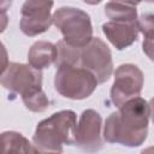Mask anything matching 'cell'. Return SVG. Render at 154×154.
<instances>
[{"mask_svg": "<svg viewBox=\"0 0 154 154\" xmlns=\"http://www.w3.org/2000/svg\"><path fill=\"white\" fill-rule=\"evenodd\" d=\"M150 114L152 106L147 100L138 96L126 101L106 119L103 138L126 147L141 146L148 135Z\"/></svg>", "mask_w": 154, "mask_h": 154, "instance_id": "obj_1", "label": "cell"}, {"mask_svg": "<svg viewBox=\"0 0 154 154\" xmlns=\"http://www.w3.org/2000/svg\"><path fill=\"white\" fill-rule=\"evenodd\" d=\"M73 111L65 109L53 113L36 126L32 142L42 154H60L64 144H75L76 122Z\"/></svg>", "mask_w": 154, "mask_h": 154, "instance_id": "obj_2", "label": "cell"}, {"mask_svg": "<svg viewBox=\"0 0 154 154\" xmlns=\"http://www.w3.org/2000/svg\"><path fill=\"white\" fill-rule=\"evenodd\" d=\"M53 24L63 34V41L75 48H83L93 38V26L87 12L76 7H60L52 16Z\"/></svg>", "mask_w": 154, "mask_h": 154, "instance_id": "obj_3", "label": "cell"}, {"mask_svg": "<svg viewBox=\"0 0 154 154\" xmlns=\"http://www.w3.org/2000/svg\"><path fill=\"white\" fill-rule=\"evenodd\" d=\"M54 87L64 97L82 100L94 93L97 87V81L85 69L64 64L57 66Z\"/></svg>", "mask_w": 154, "mask_h": 154, "instance_id": "obj_4", "label": "cell"}, {"mask_svg": "<svg viewBox=\"0 0 154 154\" xmlns=\"http://www.w3.org/2000/svg\"><path fill=\"white\" fill-rule=\"evenodd\" d=\"M0 84L10 91L19 94L23 102L43 91L42 72L26 64L10 63L6 71L0 76Z\"/></svg>", "mask_w": 154, "mask_h": 154, "instance_id": "obj_5", "label": "cell"}, {"mask_svg": "<svg viewBox=\"0 0 154 154\" xmlns=\"http://www.w3.org/2000/svg\"><path fill=\"white\" fill-rule=\"evenodd\" d=\"M79 65L89 71L97 83L107 82L113 72L112 54L108 46L100 37H93L87 46L81 48Z\"/></svg>", "mask_w": 154, "mask_h": 154, "instance_id": "obj_6", "label": "cell"}, {"mask_svg": "<svg viewBox=\"0 0 154 154\" xmlns=\"http://www.w3.org/2000/svg\"><path fill=\"white\" fill-rule=\"evenodd\" d=\"M144 77L138 66L123 64L114 72V82L111 88V100L119 108L126 101L138 97Z\"/></svg>", "mask_w": 154, "mask_h": 154, "instance_id": "obj_7", "label": "cell"}, {"mask_svg": "<svg viewBox=\"0 0 154 154\" xmlns=\"http://www.w3.org/2000/svg\"><path fill=\"white\" fill-rule=\"evenodd\" d=\"M101 116L94 109H85L76 126V142L83 152L95 153L99 152L103 146L101 136Z\"/></svg>", "mask_w": 154, "mask_h": 154, "instance_id": "obj_8", "label": "cell"}, {"mask_svg": "<svg viewBox=\"0 0 154 154\" xmlns=\"http://www.w3.org/2000/svg\"><path fill=\"white\" fill-rule=\"evenodd\" d=\"M52 1H25L20 13V30L26 36H36L49 29L52 25Z\"/></svg>", "mask_w": 154, "mask_h": 154, "instance_id": "obj_9", "label": "cell"}, {"mask_svg": "<svg viewBox=\"0 0 154 154\" xmlns=\"http://www.w3.org/2000/svg\"><path fill=\"white\" fill-rule=\"evenodd\" d=\"M102 31L108 41L119 51L131 46L138 36L137 23L107 22L102 25Z\"/></svg>", "mask_w": 154, "mask_h": 154, "instance_id": "obj_10", "label": "cell"}, {"mask_svg": "<svg viewBox=\"0 0 154 154\" xmlns=\"http://www.w3.org/2000/svg\"><path fill=\"white\" fill-rule=\"evenodd\" d=\"M0 154H42L26 137L17 131L0 134Z\"/></svg>", "mask_w": 154, "mask_h": 154, "instance_id": "obj_11", "label": "cell"}, {"mask_svg": "<svg viewBox=\"0 0 154 154\" xmlns=\"http://www.w3.org/2000/svg\"><path fill=\"white\" fill-rule=\"evenodd\" d=\"M57 47L48 41H36L29 49L28 61L35 70H43L55 63Z\"/></svg>", "mask_w": 154, "mask_h": 154, "instance_id": "obj_12", "label": "cell"}, {"mask_svg": "<svg viewBox=\"0 0 154 154\" xmlns=\"http://www.w3.org/2000/svg\"><path fill=\"white\" fill-rule=\"evenodd\" d=\"M136 2L109 1L105 5V13L111 19L109 22L137 23Z\"/></svg>", "mask_w": 154, "mask_h": 154, "instance_id": "obj_13", "label": "cell"}, {"mask_svg": "<svg viewBox=\"0 0 154 154\" xmlns=\"http://www.w3.org/2000/svg\"><path fill=\"white\" fill-rule=\"evenodd\" d=\"M57 59H55V66L59 65H72L78 66L79 65V55H81V48H75L69 45H66L63 40H60L57 45Z\"/></svg>", "mask_w": 154, "mask_h": 154, "instance_id": "obj_14", "label": "cell"}, {"mask_svg": "<svg viewBox=\"0 0 154 154\" xmlns=\"http://www.w3.org/2000/svg\"><path fill=\"white\" fill-rule=\"evenodd\" d=\"M137 28L138 31H141L146 41H143V51L148 54V57L152 59V43H153V14L147 13L142 14L140 19H137Z\"/></svg>", "mask_w": 154, "mask_h": 154, "instance_id": "obj_15", "label": "cell"}, {"mask_svg": "<svg viewBox=\"0 0 154 154\" xmlns=\"http://www.w3.org/2000/svg\"><path fill=\"white\" fill-rule=\"evenodd\" d=\"M11 1H0V32H2L8 24V17L6 14V11L11 6Z\"/></svg>", "mask_w": 154, "mask_h": 154, "instance_id": "obj_16", "label": "cell"}, {"mask_svg": "<svg viewBox=\"0 0 154 154\" xmlns=\"http://www.w3.org/2000/svg\"><path fill=\"white\" fill-rule=\"evenodd\" d=\"M8 54L7 51L4 46V43L0 41V76L6 71L7 66H8Z\"/></svg>", "mask_w": 154, "mask_h": 154, "instance_id": "obj_17", "label": "cell"}, {"mask_svg": "<svg viewBox=\"0 0 154 154\" xmlns=\"http://www.w3.org/2000/svg\"><path fill=\"white\" fill-rule=\"evenodd\" d=\"M152 152H153V148H152V147H149L148 149L143 150V152H142V154H152Z\"/></svg>", "mask_w": 154, "mask_h": 154, "instance_id": "obj_18", "label": "cell"}]
</instances>
